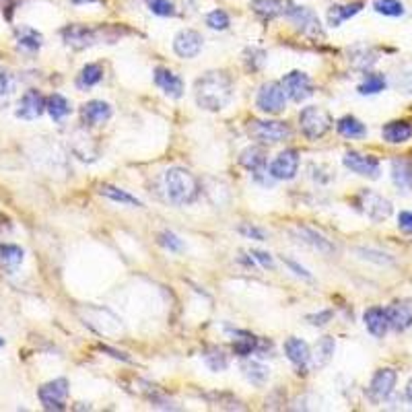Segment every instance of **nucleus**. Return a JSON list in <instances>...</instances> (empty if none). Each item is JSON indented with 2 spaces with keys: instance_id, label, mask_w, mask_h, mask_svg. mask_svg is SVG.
Masks as SVG:
<instances>
[{
  "instance_id": "nucleus-1",
  "label": "nucleus",
  "mask_w": 412,
  "mask_h": 412,
  "mask_svg": "<svg viewBox=\"0 0 412 412\" xmlns=\"http://www.w3.org/2000/svg\"><path fill=\"white\" fill-rule=\"evenodd\" d=\"M194 97L198 108L206 111H220L233 97V81L225 70H208L194 85Z\"/></svg>"
},
{
  "instance_id": "nucleus-2",
  "label": "nucleus",
  "mask_w": 412,
  "mask_h": 412,
  "mask_svg": "<svg viewBox=\"0 0 412 412\" xmlns=\"http://www.w3.org/2000/svg\"><path fill=\"white\" fill-rule=\"evenodd\" d=\"M165 192L173 204L186 206L196 202V198L200 196V184L192 171L184 167H171L165 173Z\"/></svg>"
},
{
  "instance_id": "nucleus-3",
  "label": "nucleus",
  "mask_w": 412,
  "mask_h": 412,
  "mask_svg": "<svg viewBox=\"0 0 412 412\" xmlns=\"http://www.w3.org/2000/svg\"><path fill=\"white\" fill-rule=\"evenodd\" d=\"M247 135L262 144H276L291 138L293 130L278 120H251L247 124Z\"/></svg>"
},
{
  "instance_id": "nucleus-4",
  "label": "nucleus",
  "mask_w": 412,
  "mask_h": 412,
  "mask_svg": "<svg viewBox=\"0 0 412 412\" xmlns=\"http://www.w3.org/2000/svg\"><path fill=\"white\" fill-rule=\"evenodd\" d=\"M285 15L291 19V23L301 31L303 35L311 37V39H318V37H324V27L320 23V17L307 8V6H299V4H293V2H287L285 4Z\"/></svg>"
},
{
  "instance_id": "nucleus-5",
  "label": "nucleus",
  "mask_w": 412,
  "mask_h": 412,
  "mask_svg": "<svg viewBox=\"0 0 412 412\" xmlns=\"http://www.w3.org/2000/svg\"><path fill=\"white\" fill-rule=\"evenodd\" d=\"M299 126H301L303 137L309 138V140H318L330 132L332 116L318 106H309L299 113Z\"/></svg>"
},
{
  "instance_id": "nucleus-6",
  "label": "nucleus",
  "mask_w": 412,
  "mask_h": 412,
  "mask_svg": "<svg viewBox=\"0 0 412 412\" xmlns=\"http://www.w3.org/2000/svg\"><path fill=\"white\" fill-rule=\"evenodd\" d=\"M258 110L270 116H278L287 108V93L280 82H264L256 97Z\"/></svg>"
},
{
  "instance_id": "nucleus-7",
  "label": "nucleus",
  "mask_w": 412,
  "mask_h": 412,
  "mask_svg": "<svg viewBox=\"0 0 412 412\" xmlns=\"http://www.w3.org/2000/svg\"><path fill=\"white\" fill-rule=\"evenodd\" d=\"M37 398L46 411L60 412L66 408V398H68V382L64 377L52 380L37 389Z\"/></svg>"
},
{
  "instance_id": "nucleus-8",
  "label": "nucleus",
  "mask_w": 412,
  "mask_h": 412,
  "mask_svg": "<svg viewBox=\"0 0 412 412\" xmlns=\"http://www.w3.org/2000/svg\"><path fill=\"white\" fill-rule=\"evenodd\" d=\"M285 93L289 99H293L295 104H301L305 99H309L313 95V85H311V79L301 73V70H293L289 75H285V79L280 81Z\"/></svg>"
},
{
  "instance_id": "nucleus-9",
  "label": "nucleus",
  "mask_w": 412,
  "mask_h": 412,
  "mask_svg": "<svg viewBox=\"0 0 412 412\" xmlns=\"http://www.w3.org/2000/svg\"><path fill=\"white\" fill-rule=\"evenodd\" d=\"M361 206H363V213L373 220V223H384L385 219L392 217V202L380 196V194L371 192V190H363L361 192Z\"/></svg>"
},
{
  "instance_id": "nucleus-10",
  "label": "nucleus",
  "mask_w": 412,
  "mask_h": 412,
  "mask_svg": "<svg viewBox=\"0 0 412 412\" xmlns=\"http://www.w3.org/2000/svg\"><path fill=\"white\" fill-rule=\"evenodd\" d=\"M342 163H344V167H349L353 173L363 175V177H369V180H377L380 173H382V165H380V161L375 157L361 155V153H355V151L347 153L342 157Z\"/></svg>"
},
{
  "instance_id": "nucleus-11",
  "label": "nucleus",
  "mask_w": 412,
  "mask_h": 412,
  "mask_svg": "<svg viewBox=\"0 0 412 412\" xmlns=\"http://www.w3.org/2000/svg\"><path fill=\"white\" fill-rule=\"evenodd\" d=\"M202 35L194 29H182L175 37H173V52L180 56V58H196L202 50Z\"/></svg>"
},
{
  "instance_id": "nucleus-12",
  "label": "nucleus",
  "mask_w": 412,
  "mask_h": 412,
  "mask_svg": "<svg viewBox=\"0 0 412 412\" xmlns=\"http://www.w3.org/2000/svg\"><path fill=\"white\" fill-rule=\"evenodd\" d=\"M62 39L73 50H87L97 44V31L87 25H68L62 29Z\"/></svg>"
},
{
  "instance_id": "nucleus-13",
  "label": "nucleus",
  "mask_w": 412,
  "mask_h": 412,
  "mask_svg": "<svg viewBox=\"0 0 412 412\" xmlns=\"http://www.w3.org/2000/svg\"><path fill=\"white\" fill-rule=\"evenodd\" d=\"M297 169H299V155L297 151H282L275 161L270 163V177L273 180H280V182H287V180H293L297 175Z\"/></svg>"
},
{
  "instance_id": "nucleus-14",
  "label": "nucleus",
  "mask_w": 412,
  "mask_h": 412,
  "mask_svg": "<svg viewBox=\"0 0 412 412\" xmlns=\"http://www.w3.org/2000/svg\"><path fill=\"white\" fill-rule=\"evenodd\" d=\"M396 380H398V373L394 369H387V367L380 369L373 375L371 384H369V396H371V400L373 402H384V400H387L392 396L394 387H396Z\"/></svg>"
},
{
  "instance_id": "nucleus-15",
  "label": "nucleus",
  "mask_w": 412,
  "mask_h": 412,
  "mask_svg": "<svg viewBox=\"0 0 412 412\" xmlns=\"http://www.w3.org/2000/svg\"><path fill=\"white\" fill-rule=\"evenodd\" d=\"M385 311H387L392 330L404 332L412 326V299H400V301L392 303Z\"/></svg>"
},
{
  "instance_id": "nucleus-16",
  "label": "nucleus",
  "mask_w": 412,
  "mask_h": 412,
  "mask_svg": "<svg viewBox=\"0 0 412 412\" xmlns=\"http://www.w3.org/2000/svg\"><path fill=\"white\" fill-rule=\"evenodd\" d=\"M44 111H46V99H44V95L39 91H35V89H29L27 93L21 97V101H19L15 113L21 120H35Z\"/></svg>"
},
{
  "instance_id": "nucleus-17",
  "label": "nucleus",
  "mask_w": 412,
  "mask_h": 412,
  "mask_svg": "<svg viewBox=\"0 0 412 412\" xmlns=\"http://www.w3.org/2000/svg\"><path fill=\"white\" fill-rule=\"evenodd\" d=\"M111 106L106 101H99V99H93L89 104H85L81 108V118L87 126H101L106 124L111 118Z\"/></svg>"
},
{
  "instance_id": "nucleus-18",
  "label": "nucleus",
  "mask_w": 412,
  "mask_h": 412,
  "mask_svg": "<svg viewBox=\"0 0 412 412\" xmlns=\"http://www.w3.org/2000/svg\"><path fill=\"white\" fill-rule=\"evenodd\" d=\"M155 85L163 91L165 95H169L173 99H180L184 95V81L175 73H171L169 68H163V66L155 68Z\"/></svg>"
},
{
  "instance_id": "nucleus-19",
  "label": "nucleus",
  "mask_w": 412,
  "mask_h": 412,
  "mask_svg": "<svg viewBox=\"0 0 412 412\" xmlns=\"http://www.w3.org/2000/svg\"><path fill=\"white\" fill-rule=\"evenodd\" d=\"M285 355L299 369V373H301V369H305L309 365V361H311V351H309L307 342L301 340V338H289V340H285Z\"/></svg>"
},
{
  "instance_id": "nucleus-20",
  "label": "nucleus",
  "mask_w": 412,
  "mask_h": 412,
  "mask_svg": "<svg viewBox=\"0 0 412 412\" xmlns=\"http://www.w3.org/2000/svg\"><path fill=\"white\" fill-rule=\"evenodd\" d=\"M268 153L262 146H249L242 155H239V163L246 167L247 171H251L254 175L266 173V165H268Z\"/></svg>"
},
{
  "instance_id": "nucleus-21",
  "label": "nucleus",
  "mask_w": 412,
  "mask_h": 412,
  "mask_svg": "<svg viewBox=\"0 0 412 412\" xmlns=\"http://www.w3.org/2000/svg\"><path fill=\"white\" fill-rule=\"evenodd\" d=\"M365 326L369 330L371 336L375 338H384L385 332L389 328V320H387V311L384 307H369L363 316Z\"/></svg>"
},
{
  "instance_id": "nucleus-22",
  "label": "nucleus",
  "mask_w": 412,
  "mask_h": 412,
  "mask_svg": "<svg viewBox=\"0 0 412 412\" xmlns=\"http://www.w3.org/2000/svg\"><path fill=\"white\" fill-rule=\"evenodd\" d=\"M295 233H297L299 242L311 246L313 249L322 251V254H334V251H336V246H334L330 239H326L322 233H318V231H313V229H309V227H297Z\"/></svg>"
},
{
  "instance_id": "nucleus-23",
  "label": "nucleus",
  "mask_w": 412,
  "mask_h": 412,
  "mask_svg": "<svg viewBox=\"0 0 412 412\" xmlns=\"http://www.w3.org/2000/svg\"><path fill=\"white\" fill-rule=\"evenodd\" d=\"M334 351H336V340L332 336H324L318 340L316 344V351L311 355V369H324L328 365L332 357H334Z\"/></svg>"
},
{
  "instance_id": "nucleus-24",
  "label": "nucleus",
  "mask_w": 412,
  "mask_h": 412,
  "mask_svg": "<svg viewBox=\"0 0 412 412\" xmlns=\"http://www.w3.org/2000/svg\"><path fill=\"white\" fill-rule=\"evenodd\" d=\"M392 182L398 190L411 192L412 190V163L406 159H394L392 161Z\"/></svg>"
},
{
  "instance_id": "nucleus-25",
  "label": "nucleus",
  "mask_w": 412,
  "mask_h": 412,
  "mask_svg": "<svg viewBox=\"0 0 412 412\" xmlns=\"http://www.w3.org/2000/svg\"><path fill=\"white\" fill-rule=\"evenodd\" d=\"M363 11V2H353V4H334L328 8V25L330 27H340L347 19L355 17L357 13Z\"/></svg>"
},
{
  "instance_id": "nucleus-26",
  "label": "nucleus",
  "mask_w": 412,
  "mask_h": 412,
  "mask_svg": "<svg viewBox=\"0 0 412 412\" xmlns=\"http://www.w3.org/2000/svg\"><path fill=\"white\" fill-rule=\"evenodd\" d=\"M242 371H244L247 382L258 385V387L266 385L268 377H270V369H268L264 363H260V361H246V363L242 365Z\"/></svg>"
},
{
  "instance_id": "nucleus-27",
  "label": "nucleus",
  "mask_w": 412,
  "mask_h": 412,
  "mask_svg": "<svg viewBox=\"0 0 412 412\" xmlns=\"http://www.w3.org/2000/svg\"><path fill=\"white\" fill-rule=\"evenodd\" d=\"M382 135L387 142L392 144H400V142H406L412 137V126L408 122H389L385 124Z\"/></svg>"
},
{
  "instance_id": "nucleus-28",
  "label": "nucleus",
  "mask_w": 412,
  "mask_h": 412,
  "mask_svg": "<svg viewBox=\"0 0 412 412\" xmlns=\"http://www.w3.org/2000/svg\"><path fill=\"white\" fill-rule=\"evenodd\" d=\"M251 8L262 19H275L285 15V2L282 0H251Z\"/></svg>"
},
{
  "instance_id": "nucleus-29",
  "label": "nucleus",
  "mask_w": 412,
  "mask_h": 412,
  "mask_svg": "<svg viewBox=\"0 0 412 412\" xmlns=\"http://www.w3.org/2000/svg\"><path fill=\"white\" fill-rule=\"evenodd\" d=\"M23 258H25L23 247L13 246V244L0 246V264H2L6 270H15L17 266H21Z\"/></svg>"
},
{
  "instance_id": "nucleus-30",
  "label": "nucleus",
  "mask_w": 412,
  "mask_h": 412,
  "mask_svg": "<svg viewBox=\"0 0 412 412\" xmlns=\"http://www.w3.org/2000/svg\"><path fill=\"white\" fill-rule=\"evenodd\" d=\"M44 44V37L39 31L31 27H21L17 31V46L27 50V52H37Z\"/></svg>"
},
{
  "instance_id": "nucleus-31",
  "label": "nucleus",
  "mask_w": 412,
  "mask_h": 412,
  "mask_svg": "<svg viewBox=\"0 0 412 412\" xmlns=\"http://www.w3.org/2000/svg\"><path fill=\"white\" fill-rule=\"evenodd\" d=\"M336 128H338V132L342 135V137L347 138H363L367 135V128H365V124L357 120V118H353V116H344V118H340L338 120V124H336Z\"/></svg>"
},
{
  "instance_id": "nucleus-32",
  "label": "nucleus",
  "mask_w": 412,
  "mask_h": 412,
  "mask_svg": "<svg viewBox=\"0 0 412 412\" xmlns=\"http://www.w3.org/2000/svg\"><path fill=\"white\" fill-rule=\"evenodd\" d=\"M101 79H104V68H101V64L91 62V64L82 66L81 75H79V79H77V87H79V89H91V87H95L97 82H101Z\"/></svg>"
},
{
  "instance_id": "nucleus-33",
  "label": "nucleus",
  "mask_w": 412,
  "mask_h": 412,
  "mask_svg": "<svg viewBox=\"0 0 412 412\" xmlns=\"http://www.w3.org/2000/svg\"><path fill=\"white\" fill-rule=\"evenodd\" d=\"M233 334H237L239 338H235V342H233V351H235V355H239V357H247V355H251V353H256L258 349H260V340L254 336V334H249V332H233Z\"/></svg>"
},
{
  "instance_id": "nucleus-34",
  "label": "nucleus",
  "mask_w": 412,
  "mask_h": 412,
  "mask_svg": "<svg viewBox=\"0 0 412 412\" xmlns=\"http://www.w3.org/2000/svg\"><path fill=\"white\" fill-rule=\"evenodd\" d=\"M70 101L66 99V97H62V95H58V93H54V95H50L48 99H46V111L52 116V120H56V122H60V120H64L68 113H70Z\"/></svg>"
},
{
  "instance_id": "nucleus-35",
  "label": "nucleus",
  "mask_w": 412,
  "mask_h": 412,
  "mask_svg": "<svg viewBox=\"0 0 412 412\" xmlns=\"http://www.w3.org/2000/svg\"><path fill=\"white\" fill-rule=\"evenodd\" d=\"M99 194H101V196H106V198H110V200H113V202H120V204H128V206H142V202L138 200L137 196L128 194L126 190H120V188H116V186H110V184H104V186L99 188Z\"/></svg>"
},
{
  "instance_id": "nucleus-36",
  "label": "nucleus",
  "mask_w": 412,
  "mask_h": 412,
  "mask_svg": "<svg viewBox=\"0 0 412 412\" xmlns=\"http://www.w3.org/2000/svg\"><path fill=\"white\" fill-rule=\"evenodd\" d=\"M204 363L211 371L219 373V371H225L229 367V355H225V351L219 347H211L204 353Z\"/></svg>"
},
{
  "instance_id": "nucleus-37",
  "label": "nucleus",
  "mask_w": 412,
  "mask_h": 412,
  "mask_svg": "<svg viewBox=\"0 0 412 412\" xmlns=\"http://www.w3.org/2000/svg\"><path fill=\"white\" fill-rule=\"evenodd\" d=\"M349 56H351V64L355 66V68H358V70H367V68H371L375 62H377V56L373 54L369 48H353L351 52H349Z\"/></svg>"
},
{
  "instance_id": "nucleus-38",
  "label": "nucleus",
  "mask_w": 412,
  "mask_h": 412,
  "mask_svg": "<svg viewBox=\"0 0 412 412\" xmlns=\"http://www.w3.org/2000/svg\"><path fill=\"white\" fill-rule=\"evenodd\" d=\"M15 87H17L15 77L6 70H0V110L11 104V99L15 95Z\"/></svg>"
},
{
  "instance_id": "nucleus-39",
  "label": "nucleus",
  "mask_w": 412,
  "mask_h": 412,
  "mask_svg": "<svg viewBox=\"0 0 412 412\" xmlns=\"http://www.w3.org/2000/svg\"><path fill=\"white\" fill-rule=\"evenodd\" d=\"M373 11L384 15V17H402L404 15V4L400 0H375Z\"/></svg>"
},
{
  "instance_id": "nucleus-40",
  "label": "nucleus",
  "mask_w": 412,
  "mask_h": 412,
  "mask_svg": "<svg viewBox=\"0 0 412 412\" xmlns=\"http://www.w3.org/2000/svg\"><path fill=\"white\" fill-rule=\"evenodd\" d=\"M385 77L384 75H367V79L358 85V93L361 95H377L385 89Z\"/></svg>"
},
{
  "instance_id": "nucleus-41",
  "label": "nucleus",
  "mask_w": 412,
  "mask_h": 412,
  "mask_svg": "<svg viewBox=\"0 0 412 412\" xmlns=\"http://www.w3.org/2000/svg\"><path fill=\"white\" fill-rule=\"evenodd\" d=\"M206 25L211 29H215V31H225V29H229L231 25V19H229V15L225 13V11H213V13H208L206 15Z\"/></svg>"
},
{
  "instance_id": "nucleus-42",
  "label": "nucleus",
  "mask_w": 412,
  "mask_h": 412,
  "mask_svg": "<svg viewBox=\"0 0 412 412\" xmlns=\"http://www.w3.org/2000/svg\"><path fill=\"white\" fill-rule=\"evenodd\" d=\"M146 4L159 17H173L175 15V8L169 0H146Z\"/></svg>"
},
{
  "instance_id": "nucleus-43",
  "label": "nucleus",
  "mask_w": 412,
  "mask_h": 412,
  "mask_svg": "<svg viewBox=\"0 0 412 412\" xmlns=\"http://www.w3.org/2000/svg\"><path fill=\"white\" fill-rule=\"evenodd\" d=\"M159 244L165 247V249H169V251H182V239L175 235V233H171V231H163L161 235H159Z\"/></svg>"
},
{
  "instance_id": "nucleus-44",
  "label": "nucleus",
  "mask_w": 412,
  "mask_h": 412,
  "mask_svg": "<svg viewBox=\"0 0 412 412\" xmlns=\"http://www.w3.org/2000/svg\"><path fill=\"white\" fill-rule=\"evenodd\" d=\"M242 235H246L249 239H256V242H266V233L262 231V229H258L256 225H251V223H246V225H242L239 229H237Z\"/></svg>"
},
{
  "instance_id": "nucleus-45",
  "label": "nucleus",
  "mask_w": 412,
  "mask_h": 412,
  "mask_svg": "<svg viewBox=\"0 0 412 412\" xmlns=\"http://www.w3.org/2000/svg\"><path fill=\"white\" fill-rule=\"evenodd\" d=\"M249 256H251V260H256V262H260L262 264V268H275V260H273V256L270 254H266V251H260V249H251L249 251Z\"/></svg>"
},
{
  "instance_id": "nucleus-46",
  "label": "nucleus",
  "mask_w": 412,
  "mask_h": 412,
  "mask_svg": "<svg viewBox=\"0 0 412 412\" xmlns=\"http://www.w3.org/2000/svg\"><path fill=\"white\" fill-rule=\"evenodd\" d=\"M398 227L402 233H408L412 235V211H402L400 217H398Z\"/></svg>"
},
{
  "instance_id": "nucleus-47",
  "label": "nucleus",
  "mask_w": 412,
  "mask_h": 412,
  "mask_svg": "<svg viewBox=\"0 0 412 412\" xmlns=\"http://www.w3.org/2000/svg\"><path fill=\"white\" fill-rule=\"evenodd\" d=\"M309 324L311 326H326L330 320H332V311H322V313H316V316H307Z\"/></svg>"
},
{
  "instance_id": "nucleus-48",
  "label": "nucleus",
  "mask_w": 412,
  "mask_h": 412,
  "mask_svg": "<svg viewBox=\"0 0 412 412\" xmlns=\"http://www.w3.org/2000/svg\"><path fill=\"white\" fill-rule=\"evenodd\" d=\"M285 264H287L291 270H295V275L297 276H303V278H307V280H311V278H313V276L309 275L303 266H299V264H297V262H293V260H285Z\"/></svg>"
},
{
  "instance_id": "nucleus-49",
  "label": "nucleus",
  "mask_w": 412,
  "mask_h": 412,
  "mask_svg": "<svg viewBox=\"0 0 412 412\" xmlns=\"http://www.w3.org/2000/svg\"><path fill=\"white\" fill-rule=\"evenodd\" d=\"M101 351H106V353H110L113 358H122V361H130V358L126 357L124 353H118V351H113V349H108V347H101Z\"/></svg>"
},
{
  "instance_id": "nucleus-50",
  "label": "nucleus",
  "mask_w": 412,
  "mask_h": 412,
  "mask_svg": "<svg viewBox=\"0 0 412 412\" xmlns=\"http://www.w3.org/2000/svg\"><path fill=\"white\" fill-rule=\"evenodd\" d=\"M406 398L411 400V404H412V380L406 384Z\"/></svg>"
},
{
  "instance_id": "nucleus-51",
  "label": "nucleus",
  "mask_w": 412,
  "mask_h": 412,
  "mask_svg": "<svg viewBox=\"0 0 412 412\" xmlns=\"http://www.w3.org/2000/svg\"><path fill=\"white\" fill-rule=\"evenodd\" d=\"M75 4H82V2H95V0H73Z\"/></svg>"
},
{
  "instance_id": "nucleus-52",
  "label": "nucleus",
  "mask_w": 412,
  "mask_h": 412,
  "mask_svg": "<svg viewBox=\"0 0 412 412\" xmlns=\"http://www.w3.org/2000/svg\"><path fill=\"white\" fill-rule=\"evenodd\" d=\"M2 344H4V340H2V338H0V347H2Z\"/></svg>"
}]
</instances>
